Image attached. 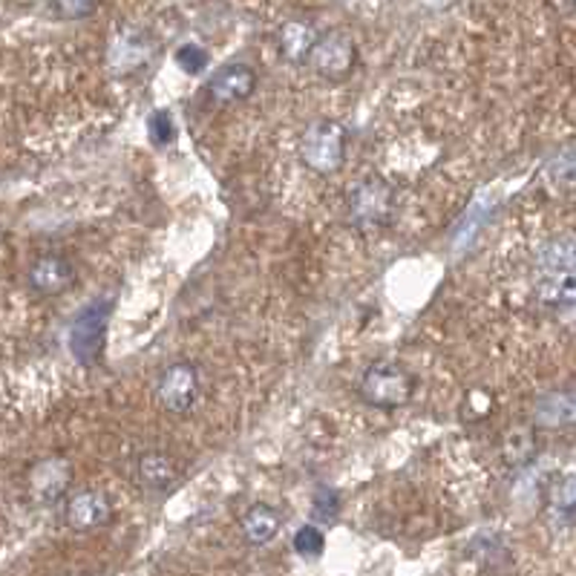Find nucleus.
<instances>
[{"label":"nucleus","mask_w":576,"mask_h":576,"mask_svg":"<svg viewBox=\"0 0 576 576\" xmlns=\"http://www.w3.org/2000/svg\"><path fill=\"white\" fill-rule=\"evenodd\" d=\"M536 294L547 306H576V233H559L540 248Z\"/></svg>","instance_id":"f257e3e1"},{"label":"nucleus","mask_w":576,"mask_h":576,"mask_svg":"<svg viewBox=\"0 0 576 576\" xmlns=\"http://www.w3.org/2000/svg\"><path fill=\"white\" fill-rule=\"evenodd\" d=\"M415 381L398 360H374L360 378V398L374 410H401L410 404Z\"/></svg>","instance_id":"f03ea898"},{"label":"nucleus","mask_w":576,"mask_h":576,"mask_svg":"<svg viewBox=\"0 0 576 576\" xmlns=\"http://www.w3.org/2000/svg\"><path fill=\"white\" fill-rule=\"evenodd\" d=\"M346 159V130L332 119L312 121L300 139V162L312 173L332 176Z\"/></svg>","instance_id":"7ed1b4c3"},{"label":"nucleus","mask_w":576,"mask_h":576,"mask_svg":"<svg viewBox=\"0 0 576 576\" xmlns=\"http://www.w3.org/2000/svg\"><path fill=\"white\" fill-rule=\"evenodd\" d=\"M395 210V191L381 176H363L349 194V222L358 231H374L392 219Z\"/></svg>","instance_id":"20e7f679"},{"label":"nucleus","mask_w":576,"mask_h":576,"mask_svg":"<svg viewBox=\"0 0 576 576\" xmlns=\"http://www.w3.org/2000/svg\"><path fill=\"white\" fill-rule=\"evenodd\" d=\"M110 315V300H98V303H90L84 312H78V317H75L73 326H69V349H73L75 360L84 363V367H93V363H98V358H101Z\"/></svg>","instance_id":"39448f33"},{"label":"nucleus","mask_w":576,"mask_h":576,"mask_svg":"<svg viewBox=\"0 0 576 576\" xmlns=\"http://www.w3.org/2000/svg\"><path fill=\"white\" fill-rule=\"evenodd\" d=\"M199 398V369L187 360H176L165 372L159 374L156 401L171 415H185L194 410Z\"/></svg>","instance_id":"423d86ee"},{"label":"nucleus","mask_w":576,"mask_h":576,"mask_svg":"<svg viewBox=\"0 0 576 576\" xmlns=\"http://www.w3.org/2000/svg\"><path fill=\"white\" fill-rule=\"evenodd\" d=\"M312 67L320 78H329V81H340L346 75L355 69V61H358V50H355V41L346 32L329 30L326 35L317 37L315 53H312Z\"/></svg>","instance_id":"0eeeda50"},{"label":"nucleus","mask_w":576,"mask_h":576,"mask_svg":"<svg viewBox=\"0 0 576 576\" xmlns=\"http://www.w3.org/2000/svg\"><path fill=\"white\" fill-rule=\"evenodd\" d=\"M156 53V44L153 37L144 30H121L119 35L110 41V50H107V64L116 75H133L142 67H148L150 58Z\"/></svg>","instance_id":"6e6552de"},{"label":"nucleus","mask_w":576,"mask_h":576,"mask_svg":"<svg viewBox=\"0 0 576 576\" xmlns=\"http://www.w3.org/2000/svg\"><path fill=\"white\" fill-rule=\"evenodd\" d=\"M112 517V504L101 490L84 487L75 490L64 504V524L75 533H93L98 528H105Z\"/></svg>","instance_id":"1a4fd4ad"},{"label":"nucleus","mask_w":576,"mask_h":576,"mask_svg":"<svg viewBox=\"0 0 576 576\" xmlns=\"http://www.w3.org/2000/svg\"><path fill=\"white\" fill-rule=\"evenodd\" d=\"M75 269L64 254H41L26 269V283L41 297H58L73 285Z\"/></svg>","instance_id":"9d476101"},{"label":"nucleus","mask_w":576,"mask_h":576,"mask_svg":"<svg viewBox=\"0 0 576 576\" xmlns=\"http://www.w3.org/2000/svg\"><path fill=\"white\" fill-rule=\"evenodd\" d=\"M69 481H73V465L67 458H44L30 470V493L41 504H53L67 493Z\"/></svg>","instance_id":"9b49d317"},{"label":"nucleus","mask_w":576,"mask_h":576,"mask_svg":"<svg viewBox=\"0 0 576 576\" xmlns=\"http://www.w3.org/2000/svg\"><path fill=\"white\" fill-rule=\"evenodd\" d=\"M257 90V73L248 64H228V67L217 69L210 75L208 93L219 105H237L246 101L248 96H254Z\"/></svg>","instance_id":"f8f14e48"},{"label":"nucleus","mask_w":576,"mask_h":576,"mask_svg":"<svg viewBox=\"0 0 576 576\" xmlns=\"http://www.w3.org/2000/svg\"><path fill=\"white\" fill-rule=\"evenodd\" d=\"M533 419L540 427H570L576 424V381L565 383L559 390H551L536 401Z\"/></svg>","instance_id":"ddd939ff"},{"label":"nucleus","mask_w":576,"mask_h":576,"mask_svg":"<svg viewBox=\"0 0 576 576\" xmlns=\"http://www.w3.org/2000/svg\"><path fill=\"white\" fill-rule=\"evenodd\" d=\"M317 30L308 21H289L280 26L278 44H280V55H283L289 64H306L315 53L317 44Z\"/></svg>","instance_id":"4468645a"},{"label":"nucleus","mask_w":576,"mask_h":576,"mask_svg":"<svg viewBox=\"0 0 576 576\" xmlns=\"http://www.w3.org/2000/svg\"><path fill=\"white\" fill-rule=\"evenodd\" d=\"M280 528H283V519H280V513L271 504H251L240 519L242 536H246L248 545L254 547L269 545L280 533Z\"/></svg>","instance_id":"2eb2a0df"},{"label":"nucleus","mask_w":576,"mask_h":576,"mask_svg":"<svg viewBox=\"0 0 576 576\" xmlns=\"http://www.w3.org/2000/svg\"><path fill=\"white\" fill-rule=\"evenodd\" d=\"M180 470L173 465V458L165 453H144L139 461H135V481L148 490H165L176 481Z\"/></svg>","instance_id":"dca6fc26"},{"label":"nucleus","mask_w":576,"mask_h":576,"mask_svg":"<svg viewBox=\"0 0 576 576\" xmlns=\"http://www.w3.org/2000/svg\"><path fill=\"white\" fill-rule=\"evenodd\" d=\"M292 545L300 556L317 559V556H323V551H326V536H323V531L317 524H303V528L294 533Z\"/></svg>","instance_id":"f3484780"},{"label":"nucleus","mask_w":576,"mask_h":576,"mask_svg":"<svg viewBox=\"0 0 576 576\" xmlns=\"http://www.w3.org/2000/svg\"><path fill=\"white\" fill-rule=\"evenodd\" d=\"M504 456H508L513 465H524V461L533 456L531 430L517 427L513 433H508V438H504Z\"/></svg>","instance_id":"a211bd4d"},{"label":"nucleus","mask_w":576,"mask_h":576,"mask_svg":"<svg viewBox=\"0 0 576 576\" xmlns=\"http://www.w3.org/2000/svg\"><path fill=\"white\" fill-rule=\"evenodd\" d=\"M176 67L187 75H199L208 67V53L199 44H185L176 50Z\"/></svg>","instance_id":"6ab92c4d"},{"label":"nucleus","mask_w":576,"mask_h":576,"mask_svg":"<svg viewBox=\"0 0 576 576\" xmlns=\"http://www.w3.org/2000/svg\"><path fill=\"white\" fill-rule=\"evenodd\" d=\"M50 7L64 21H81V18H90L96 12L98 0H50Z\"/></svg>","instance_id":"aec40b11"},{"label":"nucleus","mask_w":576,"mask_h":576,"mask_svg":"<svg viewBox=\"0 0 576 576\" xmlns=\"http://www.w3.org/2000/svg\"><path fill=\"white\" fill-rule=\"evenodd\" d=\"M148 133H150V142H156V144H171V142H173V135H176V128H173L171 112H167V110L150 112V119H148Z\"/></svg>","instance_id":"412c9836"},{"label":"nucleus","mask_w":576,"mask_h":576,"mask_svg":"<svg viewBox=\"0 0 576 576\" xmlns=\"http://www.w3.org/2000/svg\"><path fill=\"white\" fill-rule=\"evenodd\" d=\"M554 508L559 513H574L576 510V476L562 479V485L554 490Z\"/></svg>","instance_id":"4be33fe9"},{"label":"nucleus","mask_w":576,"mask_h":576,"mask_svg":"<svg viewBox=\"0 0 576 576\" xmlns=\"http://www.w3.org/2000/svg\"><path fill=\"white\" fill-rule=\"evenodd\" d=\"M315 513L323 519H335L337 513V493L329 487H320L315 493Z\"/></svg>","instance_id":"5701e85b"},{"label":"nucleus","mask_w":576,"mask_h":576,"mask_svg":"<svg viewBox=\"0 0 576 576\" xmlns=\"http://www.w3.org/2000/svg\"><path fill=\"white\" fill-rule=\"evenodd\" d=\"M556 173H559L565 182H576V148L568 150L565 156L559 159V165H556Z\"/></svg>","instance_id":"b1692460"},{"label":"nucleus","mask_w":576,"mask_h":576,"mask_svg":"<svg viewBox=\"0 0 576 576\" xmlns=\"http://www.w3.org/2000/svg\"><path fill=\"white\" fill-rule=\"evenodd\" d=\"M565 3H568L570 9H576V0H565Z\"/></svg>","instance_id":"393cba45"}]
</instances>
